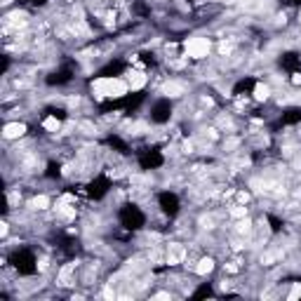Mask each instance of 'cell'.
Masks as SVG:
<instances>
[{"label": "cell", "mask_w": 301, "mask_h": 301, "mask_svg": "<svg viewBox=\"0 0 301 301\" xmlns=\"http://www.w3.org/2000/svg\"><path fill=\"white\" fill-rule=\"evenodd\" d=\"M130 92V85L123 78H97L92 83V94L97 99H120Z\"/></svg>", "instance_id": "6da1fadb"}, {"label": "cell", "mask_w": 301, "mask_h": 301, "mask_svg": "<svg viewBox=\"0 0 301 301\" xmlns=\"http://www.w3.org/2000/svg\"><path fill=\"white\" fill-rule=\"evenodd\" d=\"M184 50L186 57H191V59H207L209 50H212V40L205 36H193L184 43Z\"/></svg>", "instance_id": "7a4b0ae2"}, {"label": "cell", "mask_w": 301, "mask_h": 301, "mask_svg": "<svg viewBox=\"0 0 301 301\" xmlns=\"http://www.w3.org/2000/svg\"><path fill=\"white\" fill-rule=\"evenodd\" d=\"M186 247L184 245H179V242H172V245H167V249H165V263H170V266H179V263L186 261Z\"/></svg>", "instance_id": "3957f363"}, {"label": "cell", "mask_w": 301, "mask_h": 301, "mask_svg": "<svg viewBox=\"0 0 301 301\" xmlns=\"http://www.w3.org/2000/svg\"><path fill=\"white\" fill-rule=\"evenodd\" d=\"M24 134H26V125L24 123H5V127H3V139L8 141H15V139H22Z\"/></svg>", "instance_id": "277c9868"}, {"label": "cell", "mask_w": 301, "mask_h": 301, "mask_svg": "<svg viewBox=\"0 0 301 301\" xmlns=\"http://www.w3.org/2000/svg\"><path fill=\"white\" fill-rule=\"evenodd\" d=\"M162 94L170 97V99H179V97L186 94V85L181 80H167V83L162 85Z\"/></svg>", "instance_id": "5b68a950"}, {"label": "cell", "mask_w": 301, "mask_h": 301, "mask_svg": "<svg viewBox=\"0 0 301 301\" xmlns=\"http://www.w3.org/2000/svg\"><path fill=\"white\" fill-rule=\"evenodd\" d=\"M73 273H76V263H66V266L59 270V278H57V282H59L62 287L76 285V280H73Z\"/></svg>", "instance_id": "8992f818"}, {"label": "cell", "mask_w": 301, "mask_h": 301, "mask_svg": "<svg viewBox=\"0 0 301 301\" xmlns=\"http://www.w3.org/2000/svg\"><path fill=\"white\" fill-rule=\"evenodd\" d=\"M50 205H52V200L45 193L33 195L31 200H29V209H33V212H45V209H50Z\"/></svg>", "instance_id": "52a82bcc"}, {"label": "cell", "mask_w": 301, "mask_h": 301, "mask_svg": "<svg viewBox=\"0 0 301 301\" xmlns=\"http://www.w3.org/2000/svg\"><path fill=\"white\" fill-rule=\"evenodd\" d=\"M193 270L198 273V275H202V278H205V275H209V273L214 270V259H212V256H202V259H198V261H195Z\"/></svg>", "instance_id": "ba28073f"}, {"label": "cell", "mask_w": 301, "mask_h": 301, "mask_svg": "<svg viewBox=\"0 0 301 301\" xmlns=\"http://www.w3.org/2000/svg\"><path fill=\"white\" fill-rule=\"evenodd\" d=\"M148 78L144 76V73H139V71H130L127 73V85H130V90H141V87H146Z\"/></svg>", "instance_id": "9c48e42d"}, {"label": "cell", "mask_w": 301, "mask_h": 301, "mask_svg": "<svg viewBox=\"0 0 301 301\" xmlns=\"http://www.w3.org/2000/svg\"><path fill=\"white\" fill-rule=\"evenodd\" d=\"M235 233H238V235H252V233H254V224H252V219H247V216L238 219V221H235Z\"/></svg>", "instance_id": "30bf717a"}, {"label": "cell", "mask_w": 301, "mask_h": 301, "mask_svg": "<svg viewBox=\"0 0 301 301\" xmlns=\"http://www.w3.org/2000/svg\"><path fill=\"white\" fill-rule=\"evenodd\" d=\"M43 127H45V132H50V134H57V132L62 130V120L57 116H47L45 120H43Z\"/></svg>", "instance_id": "8fae6325"}, {"label": "cell", "mask_w": 301, "mask_h": 301, "mask_svg": "<svg viewBox=\"0 0 301 301\" xmlns=\"http://www.w3.org/2000/svg\"><path fill=\"white\" fill-rule=\"evenodd\" d=\"M270 97V85H263V83H259V85L254 87V99L256 101H266Z\"/></svg>", "instance_id": "7c38bea8"}, {"label": "cell", "mask_w": 301, "mask_h": 301, "mask_svg": "<svg viewBox=\"0 0 301 301\" xmlns=\"http://www.w3.org/2000/svg\"><path fill=\"white\" fill-rule=\"evenodd\" d=\"M228 214H231L233 219H242V216H247V207H245V205H233V207L228 209Z\"/></svg>", "instance_id": "4fadbf2b"}, {"label": "cell", "mask_w": 301, "mask_h": 301, "mask_svg": "<svg viewBox=\"0 0 301 301\" xmlns=\"http://www.w3.org/2000/svg\"><path fill=\"white\" fill-rule=\"evenodd\" d=\"M289 299H294V296H301V282H292V292L287 294Z\"/></svg>", "instance_id": "5bb4252c"}, {"label": "cell", "mask_w": 301, "mask_h": 301, "mask_svg": "<svg viewBox=\"0 0 301 301\" xmlns=\"http://www.w3.org/2000/svg\"><path fill=\"white\" fill-rule=\"evenodd\" d=\"M153 299H170V292H158L153 294Z\"/></svg>", "instance_id": "9a60e30c"}, {"label": "cell", "mask_w": 301, "mask_h": 301, "mask_svg": "<svg viewBox=\"0 0 301 301\" xmlns=\"http://www.w3.org/2000/svg\"><path fill=\"white\" fill-rule=\"evenodd\" d=\"M0 233H3V238H8V233H10V224H8V221L3 224V231H0Z\"/></svg>", "instance_id": "2e32d148"}, {"label": "cell", "mask_w": 301, "mask_h": 301, "mask_svg": "<svg viewBox=\"0 0 301 301\" xmlns=\"http://www.w3.org/2000/svg\"><path fill=\"white\" fill-rule=\"evenodd\" d=\"M292 85H301V73H294V78H292Z\"/></svg>", "instance_id": "e0dca14e"}]
</instances>
